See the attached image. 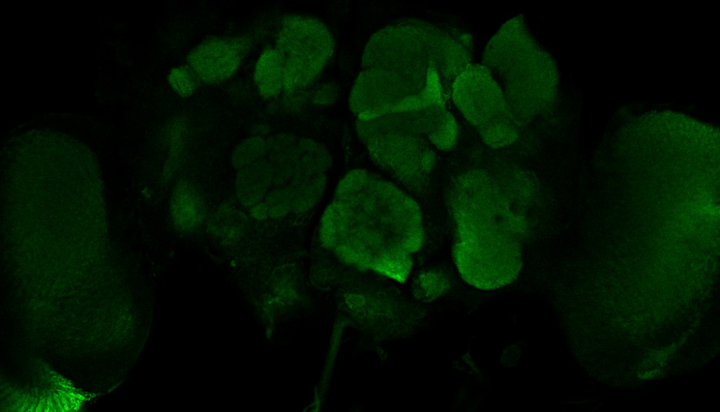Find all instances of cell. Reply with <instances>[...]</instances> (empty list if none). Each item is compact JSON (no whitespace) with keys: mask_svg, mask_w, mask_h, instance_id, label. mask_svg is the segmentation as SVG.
Wrapping results in <instances>:
<instances>
[{"mask_svg":"<svg viewBox=\"0 0 720 412\" xmlns=\"http://www.w3.org/2000/svg\"><path fill=\"white\" fill-rule=\"evenodd\" d=\"M168 82L179 96L187 98L195 92L198 81L188 66H179L171 70Z\"/></svg>","mask_w":720,"mask_h":412,"instance_id":"obj_14","label":"cell"},{"mask_svg":"<svg viewBox=\"0 0 720 412\" xmlns=\"http://www.w3.org/2000/svg\"><path fill=\"white\" fill-rule=\"evenodd\" d=\"M451 88L435 76L397 68L364 69L349 97L358 120L445 105Z\"/></svg>","mask_w":720,"mask_h":412,"instance_id":"obj_6","label":"cell"},{"mask_svg":"<svg viewBox=\"0 0 720 412\" xmlns=\"http://www.w3.org/2000/svg\"><path fill=\"white\" fill-rule=\"evenodd\" d=\"M250 48L245 37H212L193 48L186 61L197 80L209 84L221 83L238 70Z\"/></svg>","mask_w":720,"mask_h":412,"instance_id":"obj_9","label":"cell"},{"mask_svg":"<svg viewBox=\"0 0 720 412\" xmlns=\"http://www.w3.org/2000/svg\"><path fill=\"white\" fill-rule=\"evenodd\" d=\"M254 82L264 99L274 98L283 90V60L276 49H268L261 53L255 65Z\"/></svg>","mask_w":720,"mask_h":412,"instance_id":"obj_12","label":"cell"},{"mask_svg":"<svg viewBox=\"0 0 720 412\" xmlns=\"http://www.w3.org/2000/svg\"><path fill=\"white\" fill-rule=\"evenodd\" d=\"M319 238L338 257L360 269L406 280L411 255L423 245L418 205L389 181L354 169L338 183L320 222Z\"/></svg>","mask_w":720,"mask_h":412,"instance_id":"obj_2","label":"cell"},{"mask_svg":"<svg viewBox=\"0 0 720 412\" xmlns=\"http://www.w3.org/2000/svg\"><path fill=\"white\" fill-rule=\"evenodd\" d=\"M470 63V54L461 43L437 27L418 20L377 32L362 58L363 69L411 70L438 77L449 86Z\"/></svg>","mask_w":720,"mask_h":412,"instance_id":"obj_5","label":"cell"},{"mask_svg":"<svg viewBox=\"0 0 720 412\" xmlns=\"http://www.w3.org/2000/svg\"><path fill=\"white\" fill-rule=\"evenodd\" d=\"M451 95L456 107L486 144L501 148L518 139L519 124L500 86L484 65L466 66L455 80Z\"/></svg>","mask_w":720,"mask_h":412,"instance_id":"obj_7","label":"cell"},{"mask_svg":"<svg viewBox=\"0 0 720 412\" xmlns=\"http://www.w3.org/2000/svg\"><path fill=\"white\" fill-rule=\"evenodd\" d=\"M357 131L373 160L404 182L416 185L434 167L435 149L456 146L458 126L446 105L357 120Z\"/></svg>","mask_w":720,"mask_h":412,"instance_id":"obj_3","label":"cell"},{"mask_svg":"<svg viewBox=\"0 0 720 412\" xmlns=\"http://www.w3.org/2000/svg\"><path fill=\"white\" fill-rule=\"evenodd\" d=\"M482 65L502 90L518 124L554 104L558 75L551 55L532 36L522 15L507 20L491 38Z\"/></svg>","mask_w":720,"mask_h":412,"instance_id":"obj_4","label":"cell"},{"mask_svg":"<svg viewBox=\"0 0 720 412\" xmlns=\"http://www.w3.org/2000/svg\"><path fill=\"white\" fill-rule=\"evenodd\" d=\"M273 184V168L263 159L238 170L236 191L240 203L252 207L262 202Z\"/></svg>","mask_w":720,"mask_h":412,"instance_id":"obj_11","label":"cell"},{"mask_svg":"<svg viewBox=\"0 0 720 412\" xmlns=\"http://www.w3.org/2000/svg\"><path fill=\"white\" fill-rule=\"evenodd\" d=\"M420 285L426 291H430V297H432L439 294L441 290L442 291L445 283L442 276L436 275L435 273H428L426 277L423 278V283Z\"/></svg>","mask_w":720,"mask_h":412,"instance_id":"obj_16","label":"cell"},{"mask_svg":"<svg viewBox=\"0 0 720 412\" xmlns=\"http://www.w3.org/2000/svg\"><path fill=\"white\" fill-rule=\"evenodd\" d=\"M267 155V142L261 136H252L241 141L231 155L233 167L240 169L263 159Z\"/></svg>","mask_w":720,"mask_h":412,"instance_id":"obj_13","label":"cell"},{"mask_svg":"<svg viewBox=\"0 0 720 412\" xmlns=\"http://www.w3.org/2000/svg\"><path fill=\"white\" fill-rule=\"evenodd\" d=\"M536 184L531 174L508 169H472L454 181L449 198L455 226L453 257L469 285L495 290L518 278L537 197Z\"/></svg>","mask_w":720,"mask_h":412,"instance_id":"obj_1","label":"cell"},{"mask_svg":"<svg viewBox=\"0 0 720 412\" xmlns=\"http://www.w3.org/2000/svg\"><path fill=\"white\" fill-rule=\"evenodd\" d=\"M225 219H224L223 214H219L216 216V220L213 222H210V229L214 231L217 236L221 237H229L234 236L240 228L239 221L235 217V216L230 212L224 213Z\"/></svg>","mask_w":720,"mask_h":412,"instance_id":"obj_15","label":"cell"},{"mask_svg":"<svg viewBox=\"0 0 720 412\" xmlns=\"http://www.w3.org/2000/svg\"><path fill=\"white\" fill-rule=\"evenodd\" d=\"M334 45L332 33L319 20L301 15L286 16L275 48L283 60V90H302L316 81L332 57Z\"/></svg>","mask_w":720,"mask_h":412,"instance_id":"obj_8","label":"cell"},{"mask_svg":"<svg viewBox=\"0 0 720 412\" xmlns=\"http://www.w3.org/2000/svg\"><path fill=\"white\" fill-rule=\"evenodd\" d=\"M206 211L198 188L188 180H180L170 200L171 217L175 228L183 232L200 229L205 221Z\"/></svg>","mask_w":720,"mask_h":412,"instance_id":"obj_10","label":"cell"},{"mask_svg":"<svg viewBox=\"0 0 720 412\" xmlns=\"http://www.w3.org/2000/svg\"><path fill=\"white\" fill-rule=\"evenodd\" d=\"M250 214L256 219L263 220L269 217V210L265 202H260L251 207Z\"/></svg>","mask_w":720,"mask_h":412,"instance_id":"obj_17","label":"cell"}]
</instances>
